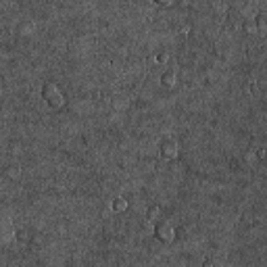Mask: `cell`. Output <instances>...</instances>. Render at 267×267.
<instances>
[{
  "mask_svg": "<svg viewBox=\"0 0 267 267\" xmlns=\"http://www.w3.org/2000/svg\"><path fill=\"white\" fill-rule=\"evenodd\" d=\"M42 99L46 100V104L50 106V109H61V106L65 104V94H63V90H61L57 84H52V82L44 84V88H42Z\"/></svg>",
  "mask_w": 267,
  "mask_h": 267,
  "instance_id": "1",
  "label": "cell"
},
{
  "mask_svg": "<svg viewBox=\"0 0 267 267\" xmlns=\"http://www.w3.org/2000/svg\"><path fill=\"white\" fill-rule=\"evenodd\" d=\"M15 226H13V221L11 217L6 215V213H0V248H4L13 242V238H15Z\"/></svg>",
  "mask_w": 267,
  "mask_h": 267,
  "instance_id": "2",
  "label": "cell"
},
{
  "mask_svg": "<svg viewBox=\"0 0 267 267\" xmlns=\"http://www.w3.org/2000/svg\"><path fill=\"white\" fill-rule=\"evenodd\" d=\"M155 238L159 240V242H171V240L175 238V230H173V226L169 224V221H159V224L155 226Z\"/></svg>",
  "mask_w": 267,
  "mask_h": 267,
  "instance_id": "3",
  "label": "cell"
},
{
  "mask_svg": "<svg viewBox=\"0 0 267 267\" xmlns=\"http://www.w3.org/2000/svg\"><path fill=\"white\" fill-rule=\"evenodd\" d=\"M177 153H180V146H177L175 140L167 138V140L161 142V157H163V159H175Z\"/></svg>",
  "mask_w": 267,
  "mask_h": 267,
  "instance_id": "4",
  "label": "cell"
},
{
  "mask_svg": "<svg viewBox=\"0 0 267 267\" xmlns=\"http://www.w3.org/2000/svg\"><path fill=\"white\" fill-rule=\"evenodd\" d=\"M161 82H163V86H169V88H173L175 86V82H177V77H175V71H165V73L161 75Z\"/></svg>",
  "mask_w": 267,
  "mask_h": 267,
  "instance_id": "5",
  "label": "cell"
},
{
  "mask_svg": "<svg viewBox=\"0 0 267 267\" xmlns=\"http://www.w3.org/2000/svg\"><path fill=\"white\" fill-rule=\"evenodd\" d=\"M113 209H115V211H126V209H128L126 199H121V197L115 199V200H113Z\"/></svg>",
  "mask_w": 267,
  "mask_h": 267,
  "instance_id": "6",
  "label": "cell"
},
{
  "mask_svg": "<svg viewBox=\"0 0 267 267\" xmlns=\"http://www.w3.org/2000/svg\"><path fill=\"white\" fill-rule=\"evenodd\" d=\"M155 215H159V207H150V209H148V217L155 219Z\"/></svg>",
  "mask_w": 267,
  "mask_h": 267,
  "instance_id": "7",
  "label": "cell"
},
{
  "mask_svg": "<svg viewBox=\"0 0 267 267\" xmlns=\"http://www.w3.org/2000/svg\"><path fill=\"white\" fill-rule=\"evenodd\" d=\"M167 59H169V57L165 55V52H159V55H157V61H159V63H165Z\"/></svg>",
  "mask_w": 267,
  "mask_h": 267,
  "instance_id": "8",
  "label": "cell"
},
{
  "mask_svg": "<svg viewBox=\"0 0 267 267\" xmlns=\"http://www.w3.org/2000/svg\"><path fill=\"white\" fill-rule=\"evenodd\" d=\"M155 2L161 6H169V4H173V0H155Z\"/></svg>",
  "mask_w": 267,
  "mask_h": 267,
  "instance_id": "9",
  "label": "cell"
}]
</instances>
